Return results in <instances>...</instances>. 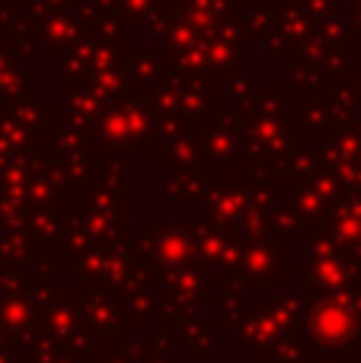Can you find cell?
<instances>
[]
</instances>
